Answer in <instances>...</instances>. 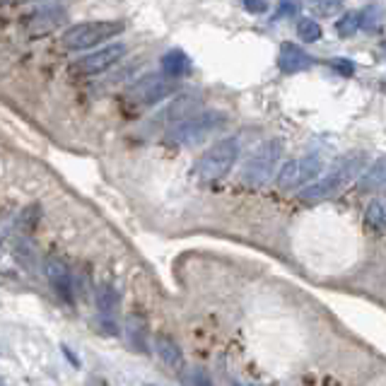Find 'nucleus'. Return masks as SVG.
Here are the masks:
<instances>
[{
	"instance_id": "nucleus-1",
	"label": "nucleus",
	"mask_w": 386,
	"mask_h": 386,
	"mask_svg": "<svg viewBox=\"0 0 386 386\" xmlns=\"http://www.w3.org/2000/svg\"><path fill=\"white\" fill-rule=\"evenodd\" d=\"M367 164V155L365 152H353V155L341 157L333 167L328 169V174H323L321 179L311 181L299 198L307 200V203H318V200H326L333 193H338L348 181H353L355 176L363 171V167Z\"/></svg>"
},
{
	"instance_id": "nucleus-2",
	"label": "nucleus",
	"mask_w": 386,
	"mask_h": 386,
	"mask_svg": "<svg viewBox=\"0 0 386 386\" xmlns=\"http://www.w3.org/2000/svg\"><path fill=\"white\" fill-rule=\"evenodd\" d=\"M227 124V116L223 112H198L191 114L186 119H181L179 124H174L169 128L167 140L169 143H179V145H195L203 143L205 138H210L213 133L220 131Z\"/></svg>"
},
{
	"instance_id": "nucleus-3",
	"label": "nucleus",
	"mask_w": 386,
	"mask_h": 386,
	"mask_svg": "<svg viewBox=\"0 0 386 386\" xmlns=\"http://www.w3.org/2000/svg\"><path fill=\"white\" fill-rule=\"evenodd\" d=\"M237 157H239L237 138H223L200 155V159L195 162L193 174L198 176L203 183L220 181L223 176L230 174V169L235 167Z\"/></svg>"
},
{
	"instance_id": "nucleus-4",
	"label": "nucleus",
	"mask_w": 386,
	"mask_h": 386,
	"mask_svg": "<svg viewBox=\"0 0 386 386\" xmlns=\"http://www.w3.org/2000/svg\"><path fill=\"white\" fill-rule=\"evenodd\" d=\"M124 29H126V24L116 22V20L82 22V24L70 27L68 32L63 34V44H65V48H70V51H85V48H95V46L116 39Z\"/></svg>"
},
{
	"instance_id": "nucleus-5",
	"label": "nucleus",
	"mask_w": 386,
	"mask_h": 386,
	"mask_svg": "<svg viewBox=\"0 0 386 386\" xmlns=\"http://www.w3.org/2000/svg\"><path fill=\"white\" fill-rule=\"evenodd\" d=\"M280 157H283V143H280V140H268V143H263L261 148L249 157L247 167L242 171L244 183H249V186H263V183L273 176Z\"/></svg>"
},
{
	"instance_id": "nucleus-6",
	"label": "nucleus",
	"mask_w": 386,
	"mask_h": 386,
	"mask_svg": "<svg viewBox=\"0 0 386 386\" xmlns=\"http://www.w3.org/2000/svg\"><path fill=\"white\" fill-rule=\"evenodd\" d=\"M321 157L318 155H307V157H299V159H290L278 174V186L290 191V188L304 186V183H311L321 174Z\"/></svg>"
},
{
	"instance_id": "nucleus-7",
	"label": "nucleus",
	"mask_w": 386,
	"mask_h": 386,
	"mask_svg": "<svg viewBox=\"0 0 386 386\" xmlns=\"http://www.w3.org/2000/svg\"><path fill=\"white\" fill-rule=\"evenodd\" d=\"M174 90H176V82L167 75H145L128 90V97H131V102L148 107V104H157L167 100L169 95H174Z\"/></svg>"
},
{
	"instance_id": "nucleus-8",
	"label": "nucleus",
	"mask_w": 386,
	"mask_h": 386,
	"mask_svg": "<svg viewBox=\"0 0 386 386\" xmlns=\"http://www.w3.org/2000/svg\"><path fill=\"white\" fill-rule=\"evenodd\" d=\"M124 56H126V44H121V41L119 44H107L102 46L100 51L80 58L75 63V70L82 73V75H100V73H107L109 68H114Z\"/></svg>"
},
{
	"instance_id": "nucleus-9",
	"label": "nucleus",
	"mask_w": 386,
	"mask_h": 386,
	"mask_svg": "<svg viewBox=\"0 0 386 386\" xmlns=\"http://www.w3.org/2000/svg\"><path fill=\"white\" fill-rule=\"evenodd\" d=\"M46 278L48 283L53 285V290L58 292V297L63 302L73 304V280H70V271L60 259H48L46 261Z\"/></svg>"
},
{
	"instance_id": "nucleus-10",
	"label": "nucleus",
	"mask_w": 386,
	"mask_h": 386,
	"mask_svg": "<svg viewBox=\"0 0 386 386\" xmlns=\"http://www.w3.org/2000/svg\"><path fill=\"white\" fill-rule=\"evenodd\" d=\"M280 70L283 73H302L314 65V60L304 48H299L297 44H283L280 46V56H278Z\"/></svg>"
},
{
	"instance_id": "nucleus-11",
	"label": "nucleus",
	"mask_w": 386,
	"mask_h": 386,
	"mask_svg": "<svg viewBox=\"0 0 386 386\" xmlns=\"http://www.w3.org/2000/svg\"><path fill=\"white\" fill-rule=\"evenodd\" d=\"M63 22H65V10L63 8H44L41 12L32 15V20H29V29H32V34H48Z\"/></svg>"
},
{
	"instance_id": "nucleus-12",
	"label": "nucleus",
	"mask_w": 386,
	"mask_h": 386,
	"mask_svg": "<svg viewBox=\"0 0 386 386\" xmlns=\"http://www.w3.org/2000/svg\"><path fill=\"white\" fill-rule=\"evenodd\" d=\"M162 73L171 80H179L181 75L191 73V58L179 51V48H171V51L162 56Z\"/></svg>"
},
{
	"instance_id": "nucleus-13",
	"label": "nucleus",
	"mask_w": 386,
	"mask_h": 386,
	"mask_svg": "<svg viewBox=\"0 0 386 386\" xmlns=\"http://www.w3.org/2000/svg\"><path fill=\"white\" fill-rule=\"evenodd\" d=\"M157 355L169 370H181L183 367V350L176 345V341H171L169 336H157L155 338Z\"/></svg>"
},
{
	"instance_id": "nucleus-14",
	"label": "nucleus",
	"mask_w": 386,
	"mask_h": 386,
	"mask_svg": "<svg viewBox=\"0 0 386 386\" xmlns=\"http://www.w3.org/2000/svg\"><path fill=\"white\" fill-rule=\"evenodd\" d=\"M126 338H128V343H131L133 350L148 353V326H145L143 318L128 316V321H126Z\"/></svg>"
},
{
	"instance_id": "nucleus-15",
	"label": "nucleus",
	"mask_w": 386,
	"mask_h": 386,
	"mask_svg": "<svg viewBox=\"0 0 386 386\" xmlns=\"http://www.w3.org/2000/svg\"><path fill=\"white\" fill-rule=\"evenodd\" d=\"M195 107H198V97L193 95H181L179 100H174L169 104V109L164 112V116L169 119V124H179L181 119H186V116H191L195 112Z\"/></svg>"
},
{
	"instance_id": "nucleus-16",
	"label": "nucleus",
	"mask_w": 386,
	"mask_h": 386,
	"mask_svg": "<svg viewBox=\"0 0 386 386\" xmlns=\"http://www.w3.org/2000/svg\"><path fill=\"white\" fill-rule=\"evenodd\" d=\"M97 309H100V316L116 318V311H119V292H116L112 285L104 283L97 287Z\"/></svg>"
},
{
	"instance_id": "nucleus-17",
	"label": "nucleus",
	"mask_w": 386,
	"mask_h": 386,
	"mask_svg": "<svg viewBox=\"0 0 386 386\" xmlns=\"http://www.w3.org/2000/svg\"><path fill=\"white\" fill-rule=\"evenodd\" d=\"M382 186H384V159H377V162L367 169L363 179H360V188H363V191H377V188Z\"/></svg>"
},
{
	"instance_id": "nucleus-18",
	"label": "nucleus",
	"mask_w": 386,
	"mask_h": 386,
	"mask_svg": "<svg viewBox=\"0 0 386 386\" xmlns=\"http://www.w3.org/2000/svg\"><path fill=\"white\" fill-rule=\"evenodd\" d=\"M365 218H367V225H370L372 230L382 232V230H384V225H386V210H384V203H382V200H372V203L367 205Z\"/></svg>"
},
{
	"instance_id": "nucleus-19",
	"label": "nucleus",
	"mask_w": 386,
	"mask_h": 386,
	"mask_svg": "<svg viewBox=\"0 0 386 386\" xmlns=\"http://www.w3.org/2000/svg\"><path fill=\"white\" fill-rule=\"evenodd\" d=\"M297 36L302 41H307V44H314V41L321 39V27H318L314 20L304 17V20L297 22Z\"/></svg>"
},
{
	"instance_id": "nucleus-20",
	"label": "nucleus",
	"mask_w": 386,
	"mask_h": 386,
	"mask_svg": "<svg viewBox=\"0 0 386 386\" xmlns=\"http://www.w3.org/2000/svg\"><path fill=\"white\" fill-rule=\"evenodd\" d=\"M360 29V12H350L338 22V34L341 36H350Z\"/></svg>"
},
{
	"instance_id": "nucleus-21",
	"label": "nucleus",
	"mask_w": 386,
	"mask_h": 386,
	"mask_svg": "<svg viewBox=\"0 0 386 386\" xmlns=\"http://www.w3.org/2000/svg\"><path fill=\"white\" fill-rule=\"evenodd\" d=\"M36 220H39V208L29 205L27 210H24L22 215H20V227H22V230H34Z\"/></svg>"
},
{
	"instance_id": "nucleus-22",
	"label": "nucleus",
	"mask_w": 386,
	"mask_h": 386,
	"mask_svg": "<svg viewBox=\"0 0 386 386\" xmlns=\"http://www.w3.org/2000/svg\"><path fill=\"white\" fill-rule=\"evenodd\" d=\"M311 3H314L316 8L323 12V15H331V12H336L341 8L343 0H311Z\"/></svg>"
},
{
	"instance_id": "nucleus-23",
	"label": "nucleus",
	"mask_w": 386,
	"mask_h": 386,
	"mask_svg": "<svg viewBox=\"0 0 386 386\" xmlns=\"http://www.w3.org/2000/svg\"><path fill=\"white\" fill-rule=\"evenodd\" d=\"M333 68L341 70L343 75H353V70H355V68H353V60H341V58L333 60Z\"/></svg>"
},
{
	"instance_id": "nucleus-24",
	"label": "nucleus",
	"mask_w": 386,
	"mask_h": 386,
	"mask_svg": "<svg viewBox=\"0 0 386 386\" xmlns=\"http://www.w3.org/2000/svg\"><path fill=\"white\" fill-rule=\"evenodd\" d=\"M280 5H283V8L278 10V17H280V15H292V12H297V3H295V0H292V3H290V0H283Z\"/></svg>"
},
{
	"instance_id": "nucleus-25",
	"label": "nucleus",
	"mask_w": 386,
	"mask_h": 386,
	"mask_svg": "<svg viewBox=\"0 0 386 386\" xmlns=\"http://www.w3.org/2000/svg\"><path fill=\"white\" fill-rule=\"evenodd\" d=\"M244 3H247V8L254 10V12H261L263 8H266V5H263V0H244Z\"/></svg>"
},
{
	"instance_id": "nucleus-26",
	"label": "nucleus",
	"mask_w": 386,
	"mask_h": 386,
	"mask_svg": "<svg viewBox=\"0 0 386 386\" xmlns=\"http://www.w3.org/2000/svg\"><path fill=\"white\" fill-rule=\"evenodd\" d=\"M195 386H210V379H208L205 375H198L195 377Z\"/></svg>"
},
{
	"instance_id": "nucleus-27",
	"label": "nucleus",
	"mask_w": 386,
	"mask_h": 386,
	"mask_svg": "<svg viewBox=\"0 0 386 386\" xmlns=\"http://www.w3.org/2000/svg\"><path fill=\"white\" fill-rule=\"evenodd\" d=\"M104 386H107V384H104Z\"/></svg>"
},
{
	"instance_id": "nucleus-28",
	"label": "nucleus",
	"mask_w": 386,
	"mask_h": 386,
	"mask_svg": "<svg viewBox=\"0 0 386 386\" xmlns=\"http://www.w3.org/2000/svg\"><path fill=\"white\" fill-rule=\"evenodd\" d=\"M150 386H152V384H150Z\"/></svg>"
}]
</instances>
